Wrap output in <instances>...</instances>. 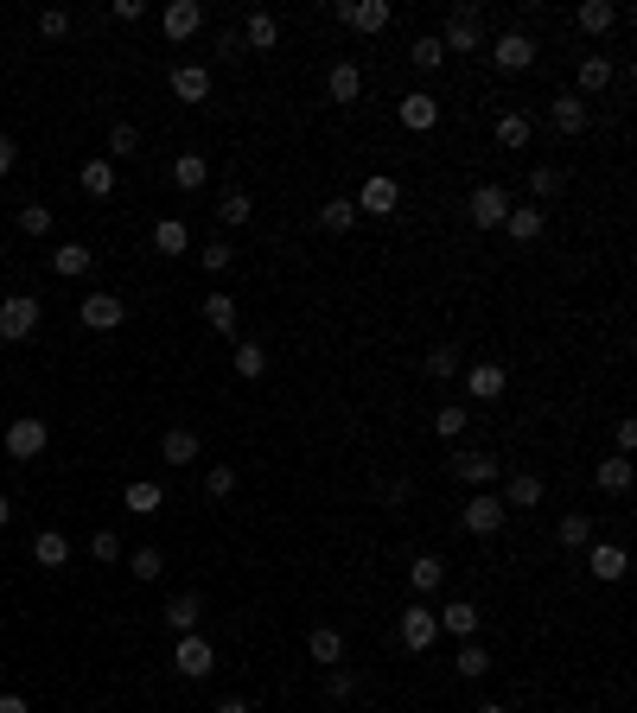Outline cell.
Segmentation results:
<instances>
[{"label":"cell","mask_w":637,"mask_h":713,"mask_svg":"<svg viewBox=\"0 0 637 713\" xmlns=\"http://www.w3.org/2000/svg\"><path fill=\"white\" fill-rule=\"evenodd\" d=\"M39 319H45V306L32 300V293H13V300H0V338L7 344H20L39 332Z\"/></svg>","instance_id":"1"},{"label":"cell","mask_w":637,"mask_h":713,"mask_svg":"<svg viewBox=\"0 0 637 713\" xmlns=\"http://www.w3.org/2000/svg\"><path fill=\"white\" fill-rule=\"evenodd\" d=\"M440 51H478L485 45V20H478V7H453L446 13V32H434Z\"/></svg>","instance_id":"2"},{"label":"cell","mask_w":637,"mask_h":713,"mask_svg":"<svg viewBox=\"0 0 637 713\" xmlns=\"http://www.w3.org/2000/svg\"><path fill=\"white\" fill-rule=\"evenodd\" d=\"M45 446H51V427L39 421V414H20V421L7 427V459H20V465H26V459H39Z\"/></svg>","instance_id":"3"},{"label":"cell","mask_w":637,"mask_h":713,"mask_svg":"<svg viewBox=\"0 0 637 713\" xmlns=\"http://www.w3.org/2000/svg\"><path fill=\"white\" fill-rule=\"evenodd\" d=\"M172 669H179L185 682H204V675L217 669V650H211V643H204V637L192 631V637H179V643H172Z\"/></svg>","instance_id":"4"},{"label":"cell","mask_w":637,"mask_h":713,"mask_svg":"<svg viewBox=\"0 0 637 713\" xmlns=\"http://www.w3.org/2000/svg\"><path fill=\"white\" fill-rule=\"evenodd\" d=\"M466 217L478 223V230H504V217H510V191H504V185H478L472 198H466Z\"/></svg>","instance_id":"5"},{"label":"cell","mask_w":637,"mask_h":713,"mask_svg":"<svg viewBox=\"0 0 637 713\" xmlns=\"http://www.w3.org/2000/svg\"><path fill=\"white\" fill-rule=\"evenodd\" d=\"M357 217H395V204H402V185L389 179V172H376V179H364V191H357Z\"/></svg>","instance_id":"6"},{"label":"cell","mask_w":637,"mask_h":713,"mask_svg":"<svg viewBox=\"0 0 637 713\" xmlns=\"http://www.w3.org/2000/svg\"><path fill=\"white\" fill-rule=\"evenodd\" d=\"M548 121H555V134H587V121H593V109H587V96H574V90H561V96H548Z\"/></svg>","instance_id":"7"},{"label":"cell","mask_w":637,"mask_h":713,"mask_svg":"<svg viewBox=\"0 0 637 713\" xmlns=\"http://www.w3.org/2000/svg\"><path fill=\"white\" fill-rule=\"evenodd\" d=\"M434 637H440V618H434V605H408L402 612V650H434Z\"/></svg>","instance_id":"8"},{"label":"cell","mask_w":637,"mask_h":713,"mask_svg":"<svg viewBox=\"0 0 637 713\" xmlns=\"http://www.w3.org/2000/svg\"><path fill=\"white\" fill-rule=\"evenodd\" d=\"M77 319H83V332H115V325L128 319V306L115 300V293H90V300L77 306Z\"/></svg>","instance_id":"9"},{"label":"cell","mask_w":637,"mask_h":713,"mask_svg":"<svg viewBox=\"0 0 637 713\" xmlns=\"http://www.w3.org/2000/svg\"><path fill=\"white\" fill-rule=\"evenodd\" d=\"M491 58H497V71H529V64H536V39H529V32H497Z\"/></svg>","instance_id":"10"},{"label":"cell","mask_w":637,"mask_h":713,"mask_svg":"<svg viewBox=\"0 0 637 713\" xmlns=\"http://www.w3.org/2000/svg\"><path fill=\"white\" fill-rule=\"evenodd\" d=\"M504 497H497V491H478L472 503H466V529L472 535H497V529H504Z\"/></svg>","instance_id":"11"},{"label":"cell","mask_w":637,"mask_h":713,"mask_svg":"<svg viewBox=\"0 0 637 713\" xmlns=\"http://www.w3.org/2000/svg\"><path fill=\"white\" fill-rule=\"evenodd\" d=\"M160 26H166V39H172V45H185V39H198L204 7H198V0H172V7L160 13Z\"/></svg>","instance_id":"12"},{"label":"cell","mask_w":637,"mask_h":713,"mask_svg":"<svg viewBox=\"0 0 637 713\" xmlns=\"http://www.w3.org/2000/svg\"><path fill=\"white\" fill-rule=\"evenodd\" d=\"M466 389H472V402H497V395L510 389V370H504V363H472Z\"/></svg>","instance_id":"13"},{"label":"cell","mask_w":637,"mask_h":713,"mask_svg":"<svg viewBox=\"0 0 637 713\" xmlns=\"http://www.w3.org/2000/svg\"><path fill=\"white\" fill-rule=\"evenodd\" d=\"M587 567H593V580H625L631 554L618 548V542H587Z\"/></svg>","instance_id":"14"},{"label":"cell","mask_w":637,"mask_h":713,"mask_svg":"<svg viewBox=\"0 0 637 713\" xmlns=\"http://www.w3.org/2000/svg\"><path fill=\"white\" fill-rule=\"evenodd\" d=\"M504 230H510V242H536L548 230V211H542V204H510Z\"/></svg>","instance_id":"15"},{"label":"cell","mask_w":637,"mask_h":713,"mask_svg":"<svg viewBox=\"0 0 637 713\" xmlns=\"http://www.w3.org/2000/svg\"><path fill=\"white\" fill-rule=\"evenodd\" d=\"M395 115H402V128H408V134H427V128L440 121V102L427 96V90H415V96H402V109H395Z\"/></svg>","instance_id":"16"},{"label":"cell","mask_w":637,"mask_h":713,"mask_svg":"<svg viewBox=\"0 0 637 713\" xmlns=\"http://www.w3.org/2000/svg\"><path fill=\"white\" fill-rule=\"evenodd\" d=\"M198 618H204V599H198V593H172V599H166V624H172L179 637H192Z\"/></svg>","instance_id":"17"},{"label":"cell","mask_w":637,"mask_h":713,"mask_svg":"<svg viewBox=\"0 0 637 713\" xmlns=\"http://www.w3.org/2000/svg\"><path fill=\"white\" fill-rule=\"evenodd\" d=\"M274 39H281V20H274V13H243V45L249 51H274Z\"/></svg>","instance_id":"18"},{"label":"cell","mask_w":637,"mask_h":713,"mask_svg":"<svg viewBox=\"0 0 637 713\" xmlns=\"http://www.w3.org/2000/svg\"><path fill=\"white\" fill-rule=\"evenodd\" d=\"M32 561H39V567H64V561H71V535H64V529H39V535H32Z\"/></svg>","instance_id":"19"},{"label":"cell","mask_w":637,"mask_h":713,"mask_svg":"<svg viewBox=\"0 0 637 713\" xmlns=\"http://www.w3.org/2000/svg\"><path fill=\"white\" fill-rule=\"evenodd\" d=\"M389 20H395L389 0H351V13H344V26H357V32H383Z\"/></svg>","instance_id":"20"},{"label":"cell","mask_w":637,"mask_h":713,"mask_svg":"<svg viewBox=\"0 0 637 713\" xmlns=\"http://www.w3.org/2000/svg\"><path fill=\"white\" fill-rule=\"evenodd\" d=\"M453 472L466 478V484H478V491H491V484H497V459H491V452H459Z\"/></svg>","instance_id":"21"},{"label":"cell","mask_w":637,"mask_h":713,"mask_svg":"<svg viewBox=\"0 0 637 713\" xmlns=\"http://www.w3.org/2000/svg\"><path fill=\"white\" fill-rule=\"evenodd\" d=\"M172 96H179V102H204V96H211V71H204V64H179V71H172Z\"/></svg>","instance_id":"22"},{"label":"cell","mask_w":637,"mask_h":713,"mask_svg":"<svg viewBox=\"0 0 637 713\" xmlns=\"http://www.w3.org/2000/svg\"><path fill=\"white\" fill-rule=\"evenodd\" d=\"M408 586H415V593H440V586H446V561H440V554H415V561H408Z\"/></svg>","instance_id":"23"},{"label":"cell","mask_w":637,"mask_h":713,"mask_svg":"<svg viewBox=\"0 0 637 713\" xmlns=\"http://www.w3.org/2000/svg\"><path fill=\"white\" fill-rule=\"evenodd\" d=\"M90 242H58V249H51V268L64 274V281H77V274H90Z\"/></svg>","instance_id":"24"},{"label":"cell","mask_w":637,"mask_h":713,"mask_svg":"<svg viewBox=\"0 0 637 713\" xmlns=\"http://www.w3.org/2000/svg\"><path fill=\"white\" fill-rule=\"evenodd\" d=\"M236 306H243V300H236V293H204V319H211V332H230L236 338Z\"/></svg>","instance_id":"25"},{"label":"cell","mask_w":637,"mask_h":713,"mask_svg":"<svg viewBox=\"0 0 637 713\" xmlns=\"http://www.w3.org/2000/svg\"><path fill=\"white\" fill-rule=\"evenodd\" d=\"M574 26H580V32H593V39H599V32H612V26H618V7H612V0H580Z\"/></svg>","instance_id":"26"},{"label":"cell","mask_w":637,"mask_h":713,"mask_svg":"<svg viewBox=\"0 0 637 713\" xmlns=\"http://www.w3.org/2000/svg\"><path fill=\"white\" fill-rule=\"evenodd\" d=\"M172 185H179V191H204V185H211L204 153H179V160H172Z\"/></svg>","instance_id":"27"},{"label":"cell","mask_w":637,"mask_h":713,"mask_svg":"<svg viewBox=\"0 0 637 713\" xmlns=\"http://www.w3.org/2000/svg\"><path fill=\"white\" fill-rule=\"evenodd\" d=\"M536 503H542V478L536 472H516L504 484V510H536Z\"/></svg>","instance_id":"28"},{"label":"cell","mask_w":637,"mask_h":713,"mask_svg":"<svg viewBox=\"0 0 637 713\" xmlns=\"http://www.w3.org/2000/svg\"><path fill=\"white\" fill-rule=\"evenodd\" d=\"M306 650H313V663L338 669V663H344V631H332V624H319V631L306 637Z\"/></svg>","instance_id":"29"},{"label":"cell","mask_w":637,"mask_h":713,"mask_svg":"<svg viewBox=\"0 0 637 713\" xmlns=\"http://www.w3.org/2000/svg\"><path fill=\"white\" fill-rule=\"evenodd\" d=\"M160 503H166V491H160V484H153V478H134L128 491H122V510H134V516H153V510H160Z\"/></svg>","instance_id":"30"},{"label":"cell","mask_w":637,"mask_h":713,"mask_svg":"<svg viewBox=\"0 0 637 713\" xmlns=\"http://www.w3.org/2000/svg\"><path fill=\"white\" fill-rule=\"evenodd\" d=\"M440 618V631H453V637H478V605L472 599H453L446 612H434Z\"/></svg>","instance_id":"31"},{"label":"cell","mask_w":637,"mask_h":713,"mask_svg":"<svg viewBox=\"0 0 637 713\" xmlns=\"http://www.w3.org/2000/svg\"><path fill=\"white\" fill-rule=\"evenodd\" d=\"M249 217H255V198H249L243 185H236V191H223V198H217V223H223V230H236V223H249Z\"/></svg>","instance_id":"32"},{"label":"cell","mask_w":637,"mask_h":713,"mask_svg":"<svg viewBox=\"0 0 637 713\" xmlns=\"http://www.w3.org/2000/svg\"><path fill=\"white\" fill-rule=\"evenodd\" d=\"M153 249H160V255H185V249H192V230H185L179 217H160V223H153Z\"/></svg>","instance_id":"33"},{"label":"cell","mask_w":637,"mask_h":713,"mask_svg":"<svg viewBox=\"0 0 637 713\" xmlns=\"http://www.w3.org/2000/svg\"><path fill=\"white\" fill-rule=\"evenodd\" d=\"M160 459H166V465H192V459H198V433H192V427H172L166 440H160Z\"/></svg>","instance_id":"34"},{"label":"cell","mask_w":637,"mask_h":713,"mask_svg":"<svg viewBox=\"0 0 637 713\" xmlns=\"http://www.w3.org/2000/svg\"><path fill=\"white\" fill-rule=\"evenodd\" d=\"M325 90H332V102H357V96H364V71H357V64H332Z\"/></svg>","instance_id":"35"},{"label":"cell","mask_w":637,"mask_h":713,"mask_svg":"<svg viewBox=\"0 0 637 713\" xmlns=\"http://www.w3.org/2000/svg\"><path fill=\"white\" fill-rule=\"evenodd\" d=\"M612 77H618V71H612V58H599V51H593V58H580V90H574V96H599Z\"/></svg>","instance_id":"36"},{"label":"cell","mask_w":637,"mask_h":713,"mask_svg":"<svg viewBox=\"0 0 637 713\" xmlns=\"http://www.w3.org/2000/svg\"><path fill=\"white\" fill-rule=\"evenodd\" d=\"M77 185L90 191V198H109V191H115V160H83Z\"/></svg>","instance_id":"37"},{"label":"cell","mask_w":637,"mask_h":713,"mask_svg":"<svg viewBox=\"0 0 637 713\" xmlns=\"http://www.w3.org/2000/svg\"><path fill=\"white\" fill-rule=\"evenodd\" d=\"M319 223H325L332 236H351V230H357V204H351V198H332V204H319Z\"/></svg>","instance_id":"38"},{"label":"cell","mask_w":637,"mask_h":713,"mask_svg":"<svg viewBox=\"0 0 637 713\" xmlns=\"http://www.w3.org/2000/svg\"><path fill=\"white\" fill-rule=\"evenodd\" d=\"M529 134H536V128H529V115H516V109H510V115H497V147H510V153H516V147H529Z\"/></svg>","instance_id":"39"},{"label":"cell","mask_w":637,"mask_h":713,"mask_svg":"<svg viewBox=\"0 0 637 713\" xmlns=\"http://www.w3.org/2000/svg\"><path fill=\"white\" fill-rule=\"evenodd\" d=\"M599 491H606V497H625V491H631V459H599Z\"/></svg>","instance_id":"40"},{"label":"cell","mask_w":637,"mask_h":713,"mask_svg":"<svg viewBox=\"0 0 637 713\" xmlns=\"http://www.w3.org/2000/svg\"><path fill=\"white\" fill-rule=\"evenodd\" d=\"M459 675H466V682H485L491 675V650L478 637H466V650H459Z\"/></svg>","instance_id":"41"},{"label":"cell","mask_w":637,"mask_h":713,"mask_svg":"<svg viewBox=\"0 0 637 713\" xmlns=\"http://www.w3.org/2000/svg\"><path fill=\"white\" fill-rule=\"evenodd\" d=\"M236 376H243V382H255V376H262L268 370V351H262V344H249V338H236Z\"/></svg>","instance_id":"42"},{"label":"cell","mask_w":637,"mask_h":713,"mask_svg":"<svg viewBox=\"0 0 637 713\" xmlns=\"http://www.w3.org/2000/svg\"><path fill=\"white\" fill-rule=\"evenodd\" d=\"M408 64H415V71H440V64H446V51H440V39H434V32L408 45Z\"/></svg>","instance_id":"43"},{"label":"cell","mask_w":637,"mask_h":713,"mask_svg":"<svg viewBox=\"0 0 637 713\" xmlns=\"http://www.w3.org/2000/svg\"><path fill=\"white\" fill-rule=\"evenodd\" d=\"M555 535H561V548H587V542H593V516H580V510H574V516H561V529H555Z\"/></svg>","instance_id":"44"},{"label":"cell","mask_w":637,"mask_h":713,"mask_svg":"<svg viewBox=\"0 0 637 713\" xmlns=\"http://www.w3.org/2000/svg\"><path fill=\"white\" fill-rule=\"evenodd\" d=\"M128 573H134V580H160V573H166V554H160V548H134V554H128Z\"/></svg>","instance_id":"45"},{"label":"cell","mask_w":637,"mask_h":713,"mask_svg":"<svg viewBox=\"0 0 637 713\" xmlns=\"http://www.w3.org/2000/svg\"><path fill=\"white\" fill-rule=\"evenodd\" d=\"M109 153H115V160L141 153V128H134V121H115V128H109Z\"/></svg>","instance_id":"46"},{"label":"cell","mask_w":637,"mask_h":713,"mask_svg":"<svg viewBox=\"0 0 637 713\" xmlns=\"http://www.w3.org/2000/svg\"><path fill=\"white\" fill-rule=\"evenodd\" d=\"M198 262H204V274H230L236 268V249H230V242H204V255H198Z\"/></svg>","instance_id":"47"},{"label":"cell","mask_w":637,"mask_h":713,"mask_svg":"<svg viewBox=\"0 0 637 713\" xmlns=\"http://www.w3.org/2000/svg\"><path fill=\"white\" fill-rule=\"evenodd\" d=\"M427 376H434V382L459 376V351H453V344H434V351H427Z\"/></svg>","instance_id":"48"},{"label":"cell","mask_w":637,"mask_h":713,"mask_svg":"<svg viewBox=\"0 0 637 713\" xmlns=\"http://www.w3.org/2000/svg\"><path fill=\"white\" fill-rule=\"evenodd\" d=\"M561 185H567V179H561L555 166H536V172H529V191H536L542 204H548V198H561Z\"/></svg>","instance_id":"49"},{"label":"cell","mask_w":637,"mask_h":713,"mask_svg":"<svg viewBox=\"0 0 637 713\" xmlns=\"http://www.w3.org/2000/svg\"><path fill=\"white\" fill-rule=\"evenodd\" d=\"M204 491H211L217 503L236 497V465H211V472H204Z\"/></svg>","instance_id":"50"},{"label":"cell","mask_w":637,"mask_h":713,"mask_svg":"<svg viewBox=\"0 0 637 713\" xmlns=\"http://www.w3.org/2000/svg\"><path fill=\"white\" fill-rule=\"evenodd\" d=\"M434 433L440 440H459L466 433V408H434Z\"/></svg>","instance_id":"51"},{"label":"cell","mask_w":637,"mask_h":713,"mask_svg":"<svg viewBox=\"0 0 637 713\" xmlns=\"http://www.w3.org/2000/svg\"><path fill=\"white\" fill-rule=\"evenodd\" d=\"M90 554H96V561H122V535H115V529H96V535H90Z\"/></svg>","instance_id":"52"},{"label":"cell","mask_w":637,"mask_h":713,"mask_svg":"<svg viewBox=\"0 0 637 713\" xmlns=\"http://www.w3.org/2000/svg\"><path fill=\"white\" fill-rule=\"evenodd\" d=\"M64 32H71V13H64V7H45V13H39V39H64Z\"/></svg>","instance_id":"53"},{"label":"cell","mask_w":637,"mask_h":713,"mask_svg":"<svg viewBox=\"0 0 637 713\" xmlns=\"http://www.w3.org/2000/svg\"><path fill=\"white\" fill-rule=\"evenodd\" d=\"M325 694H332V701H351V694H357V675H351V669H325Z\"/></svg>","instance_id":"54"},{"label":"cell","mask_w":637,"mask_h":713,"mask_svg":"<svg viewBox=\"0 0 637 713\" xmlns=\"http://www.w3.org/2000/svg\"><path fill=\"white\" fill-rule=\"evenodd\" d=\"M20 230H26V236H51V211H45V204H26V211H20Z\"/></svg>","instance_id":"55"},{"label":"cell","mask_w":637,"mask_h":713,"mask_svg":"<svg viewBox=\"0 0 637 713\" xmlns=\"http://www.w3.org/2000/svg\"><path fill=\"white\" fill-rule=\"evenodd\" d=\"M217 51H223V58H243V32H236V26L217 32Z\"/></svg>","instance_id":"56"},{"label":"cell","mask_w":637,"mask_h":713,"mask_svg":"<svg viewBox=\"0 0 637 713\" xmlns=\"http://www.w3.org/2000/svg\"><path fill=\"white\" fill-rule=\"evenodd\" d=\"M109 13H115V20H122V26H134V20H141V0H115Z\"/></svg>","instance_id":"57"},{"label":"cell","mask_w":637,"mask_h":713,"mask_svg":"<svg viewBox=\"0 0 637 713\" xmlns=\"http://www.w3.org/2000/svg\"><path fill=\"white\" fill-rule=\"evenodd\" d=\"M13 160H20V147H13L7 134H0V179H7V172H13Z\"/></svg>","instance_id":"58"},{"label":"cell","mask_w":637,"mask_h":713,"mask_svg":"<svg viewBox=\"0 0 637 713\" xmlns=\"http://www.w3.org/2000/svg\"><path fill=\"white\" fill-rule=\"evenodd\" d=\"M0 713H32V707H26V694H0Z\"/></svg>","instance_id":"59"},{"label":"cell","mask_w":637,"mask_h":713,"mask_svg":"<svg viewBox=\"0 0 637 713\" xmlns=\"http://www.w3.org/2000/svg\"><path fill=\"white\" fill-rule=\"evenodd\" d=\"M217 713H255V707H249V701H223Z\"/></svg>","instance_id":"60"},{"label":"cell","mask_w":637,"mask_h":713,"mask_svg":"<svg viewBox=\"0 0 637 713\" xmlns=\"http://www.w3.org/2000/svg\"><path fill=\"white\" fill-rule=\"evenodd\" d=\"M7 516H13V503H7V497H0V529H7Z\"/></svg>","instance_id":"61"},{"label":"cell","mask_w":637,"mask_h":713,"mask_svg":"<svg viewBox=\"0 0 637 713\" xmlns=\"http://www.w3.org/2000/svg\"><path fill=\"white\" fill-rule=\"evenodd\" d=\"M478 713H510V707H497V701H485V707H478Z\"/></svg>","instance_id":"62"}]
</instances>
